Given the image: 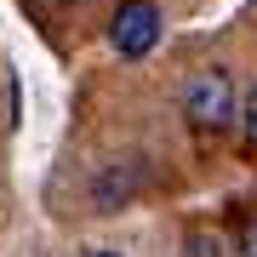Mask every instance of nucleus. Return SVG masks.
Listing matches in <instances>:
<instances>
[{
    "mask_svg": "<svg viewBox=\"0 0 257 257\" xmlns=\"http://www.w3.org/2000/svg\"><path fill=\"white\" fill-rule=\"evenodd\" d=\"M183 114H189V126L200 132V138H223V132L240 120V103H234V80H229V69H206V74H194L189 92H183Z\"/></svg>",
    "mask_w": 257,
    "mask_h": 257,
    "instance_id": "f257e3e1",
    "label": "nucleus"
},
{
    "mask_svg": "<svg viewBox=\"0 0 257 257\" xmlns=\"http://www.w3.org/2000/svg\"><path fill=\"white\" fill-rule=\"evenodd\" d=\"M109 40L120 57H149L160 40V6L155 0H120L114 6V23H109Z\"/></svg>",
    "mask_w": 257,
    "mask_h": 257,
    "instance_id": "f03ea898",
    "label": "nucleus"
},
{
    "mask_svg": "<svg viewBox=\"0 0 257 257\" xmlns=\"http://www.w3.org/2000/svg\"><path fill=\"white\" fill-rule=\"evenodd\" d=\"M223 251H229V246H223L211 229H194V234L183 240V257H223Z\"/></svg>",
    "mask_w": 257,
    "mask_h": 257,
    "instance_id": "7ed1b4c3",
    "label": "nucleus"
},
{
    "mask_svg": "<svg viewBox=\"0 0 257 257\" xmlns=\"http://www.w3.org/2000/svg\"><path fill=\"white\" fill-rule=\"evenodd\" d=\"M240 120H246V143L257 149V86H251V97H246V109H240Z\"/></svg>",
    "mask_w": 257,
    "mask_h": 257,
    "instance_id": "20e7f679",
    "label": "nucleus"
},
{
    "mask_svg": "<svg viewBox=\"0 0 257 257\" xmlns=\"http://www.w3.org/2000/svg\"><path fill=\"white\" fill-rule=\"evenodd\" d=\"M240 257H257V217L240 229Z\"/></svg>",
    "mask_w": 257,
    "mask_h": 257,
    "instance_id": "39448f33",
    "label": "nucleus"
},
{
    "mask_svg": "<svg viewBox=\"0 0 257 257\" xmlns=\"http://www.w3.org/2000/svg\"><path fill=\"white\" fill-rule=\"evenodd\" d=\"M92 257H120V251H92Z\"/></svg>",
    "mask_w": 257,
    "mask_h": 257,
    "instance_id": "423d86ee",
    "label": "nucleus"
}]
</instances>
